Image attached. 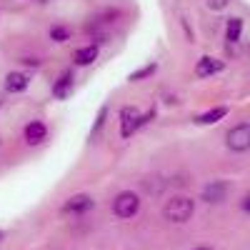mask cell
Segmentation results:
<instances>
[{"label": "cell", "instance_id": "obj_15", "mask_svg": "<svg viewBox=\"0 0 250 250\" xmlns=\"http://www.w3.org/2000/svg\"><path fill=\"white\" fill-rule=\"evenodd\" d=\"M243 35V18H230L225 23V40L228 43H238Z\"/></svg>", "mask_w": 250, "mask_h": 250}, {"label": "cell", "instance_id": "obj_7", "mask_svg": "<svg viewBox=\"0 0 250 250\" xmlns=\"http://www.w3.org/2000/svg\"><path fill=\"white\" fill-rule=\"evenodd\" d=\"M30 85V75L23 73V70H10L3 80V90L10 93V95H20V93H25Z\"/></svg>", "mask_w": 250, "mask_h": 250}, {"label": "cell", "instance_id": "obj_2", "mask_svg": "<svg viewBox=\"0 0 250 250\" xmlns=\"http://www.w3.org/2000/svg\"><path fill=\"white\" fill-rule=\"evenodd\" d=\"M140 210V195L135 190H123L115 195L113 200V215L120 218V220H130L135 218Z\"/></svg>", "mask_w": 250, "mask_h": 250}, {"label": "cell", "instance_id": "obj_3", "mask_svg": "<svg viewBox=\"0 0 250 250\" xmlns=\"http://www.w3.org/2000/svg\"><path fill=\"white\" fill-rule=\"evenodd\" d=\"M225 145H228V150H233V153L250 150V123L233 125V128L228 130V135H225Z\"/></svg>", "mask_w": 250, "mask_h": 250}, {"label": "cell", "instance_id": "obj_1", "mask_svg": "<svg viewBox=\"0 0 250 250\" xmlns=\"http://www.w3.org/2000/svg\"><path fill=\"white\" fill-rule=\"evenodd\" d=\"M193 213H195V200L188 198V195H173L168 203L163 205L165 220H170V223H175V225L188 223V220L193 218Z\"/></svg>", "mask_w": 250, "mask_h": 250}, {"label": "cell", "instance_id": "obj_26", "mask_svg": "<svg viewBox=\"0 0 250 250\" xmlns=\"http://www.w3.org/2000/svg\"><path fill=\"white\" fill-rule=\"evenodd\" d=\"M248 50H250V48H248Z\"/></svg>", "mask_w": 250, "mask_h": 250}, {"label": "cell", "instance_id": "obj_13", "mask_svg": "<svg viewBox=\"0 0 250 250\" xmlns=\"http://www.w3.org/2000/svg\"><path fill=\"white\" fill-rule=\"evenodd\" d=\"M48 38L53 40V43H68V40L73 38V30H70V25H65V23H55V25H50Z\"/></svg>", "mask_w": 250, "mask_h": 250}, {"label": "cell", "instance_id": "obj_11", "mask_svg": "<svg viewBox=\"0 0 250 250\" xmlns=\"http://www.w3.org/2000/svg\"><path fill=\"white\" fill-rule=\"evenodd\" d=\"M98 55H100V45H95V43L80 45V48L73 53V65H75V68H90L93 62L98 60Z\"/></svg>", "mask_w": 250, "mask_h": 250}, {"label": "cell", "instance_id": "obj_16", "mask_svg": "<svg viewBox=\"0 0 250 250\" xmlns=\"http://www.w3.org/2000/svg\"><path fill=\"white\" fill-rule=\"evenodd\" d=\"M108 113H110V108L108 105H100V110H98V115H95V123H93V128H90V140L105 128V123H108Z\"/></svg>", "mask_w": 250, "mask_h": 250}, {"label": "cell", "instance_id": "obj_9", "mask_svg": "<svg viewBox=\"0 0 250 250\" xmlns=\"http://www.w3.org/2000/svg\"><path fill=\"white\" fill-rule=\"evenodd\" d=\"M93 198L88 193H78V195H70L65 203H62V213H68V215H83V213H88L90 208H93Z\"/></svg>", "mask_w": 250, "mask_h": 250}, {"label": "cell", "instance_id": "obj_18", "mask_svg": "<svg viewBox=\"0 0 250 250\" xmlns=\"http://www.w3.org/2000/svg\"><path fill=\"white\" fill-rule=\"evenodd\" d=\"M205 5L210 10H215V13H220V10H225L228 5H230V0H205Z\"/></svg>", "mask_w": 250, "mask_h": 250}, {"label": "cell", "instance_id": "obj_14", "mask_svg": "<svg viewBox=\"0 0 250 250\" xmlns=\"http://www.w3.org/2000/svg\"><path fill=\"white\" fill-rule=\"evenodd\" d=\"M158 73V62L155 60H150L148 65H140L138 70H133L130 75H128V83H140V80H148V78H153Z\"/></svg>", "mask_w": 250, "mask_h": 250}, {"label": "cell", "instance_id": "obj_25", "mask_svg": "<svg viewBox=\"0 0 250 250\" xmlns=\"http://www.w3.org/2000/svg\"><path fill=\"white\" fill-rule=\"evenodd\" d=\"M3 235H5V233H3V230H0V240H3Z\"/></svg>", "mask_w": 250, "mask_h": 250}, {"label": "cell", "instance_id": "obj_21", "mask_svg": "<svg viewBox=\"0 0 250 250\" xmlns=\"http://www.w3.org/2000/svg\"><path fill=\"white\" fill-rule=\"evenodd\" d=\"M240 208H243L245 213H250V193H248V195H243V200H240Z\"/></svg>", "mask_w": 250, "mask_h": 250}, {"label": "cell", "instance_id": "obj_22", "mask_svg": "<svg viewBox=\"0 0 250 250\" xmlns=\"http://www.w3.org/2000/svg\"><path fill=\"white\" fill-rule=\"evenodd\" d=\"M3 105H5V93L0 90V110H3Z\"/></svg>", "mask_w": 250, "mask_h": 250}, {"label": "cell", "instance_id": "obj_20", "mask_svg": "<svg viewBox=\"0 0 250 250\" xmlns=\"http://www.w3.org/2000/svg\"><path fill=\"white\" fill-rule=\"evenodd\" d=\"M180 25H183V30H185V35H188V43H193V30H190V25H188V20H185V18L180 20Z\"/></svg>", "mask_w": 250, "mask_h": 250}, {"label": "cell", "instance_id": "obj_12", "mask_svg": "<svg viewBox=\"0 0 250 250\" xmlns=\"http://www.w3.org/2000/svg\"><path fill=\"white\" fill-rule=\"evenodd\" d=\"M228 113H230V108H228V105H218V108H210V110L195 115L193 120H195V125H215V123L223 120Z\"/></svg>", "mask_w": 250, "mask_h": 250}, {"label": "cell", "instance_id": "obj_19", "mask_svg": "<svg viewBox=\"0 0 250 250\" xmlns=\"http://www.w3.org/2000/svg\"><path fill=\"white\" fill-rule=\"evenodd\" d=\"M20 62H23L25 68H40L45 60H40V58H20Z\"/></svg>", "mask_w": 250, "mask_h": 250}, {"label": "cell", "instance_id": "obj_5", "mask_svg": "<svg viewBox=\"0 0 250 250\" xmlns=\"http://www.w3.org/2000/svg\"><path fill=\"white\" fill-rule=\"evenodd\" d=\"M228 193H230V183L228 180H210V183L203 185L200 198L205 203H210V205H218V203H223L228 198Z\"/></svg>", "mask_w": 250, "mask_h": 250}, {"label": "cell", "instance_id": "obj_23", "mask_svg": "<svg viewBox=\"0 0 250 250\" xmlns=\"http://www.w3.org/2000/svg\"><path fill=\"white\" fill-rule=\"evenodd\" d=\"M193 250H213V248H208V245H198V248H193Z\"/></svg>", "mask_w": 250, "mask_h": 250}, {"label": "cell", "instance_id": "obj_24", "mask_svg": "<svg viewBox=\"0 0 250 250\" xmlns=\"http://www.w3.org/2000/svg\"><path fill=\"white\" fill-rule=\"evenodd\" d=\"M33 3H48V0H33Z\"/></svg>", "mask_w": 250, "mask_h": 250}, {"label": "cell", "instance_id": "obj_6", "mask_svg": "<svg viewBox=\"0 0 250 250\" xmlns=\"http://www.w3.org/2000/svg\"><path fill=\"white\" fill-rule=\"evenodd\" d=\"M73 88H75V73H73V70H62V73L53 80L50 93H53L55 100H65V98L73 93Z\"/></svg>", "mask_w": 250, "mask_h": 250}, {"label": "cell", "instance_id": "obj_10", "mask_svg": "<svg viewBox=\"0 0 250 250\" xmlns=\"http://www.w3.org/2000/svg\"><path fill=\"white\" fill-rule=\"evenodd\" d=\"M223 70H225V62L213 58V55H203L195 62V78H213V75H218Z\"/></svg>", "mask_w": 250, "mask_h": 250}, {"label": "cell", "instance_id": "obj_8", "mask_svg": "<svg viewBox=\"0 0 250 250\" xmlns=\"http://www.w3.org/2000/svg\"><path fill=\"white\" fill-rule=\"evenodd\" d=\"M23 138H25V145L38 148V145H43L45 138H48V125L43 120H30L23 130Z\"/></svg>", "mask_w": 250, "mask_h": 250}, {"label": "cell", "instance_id": "obj_17", "mask_svg": "<svg viewBox=\"0 0 250 250\" xmlns=\"http://www.w3.org/2000/svg\"><path fill=\"white\" fill-rule=\"evenodd\" d=\"M118 18H120V10H103V13L95 18V23H98V25H103V23L108 25V23H115Z\"/></svg>", "mask_w": 250, "mask_h": 250}, {"label": "cell", "instance_id": "obj_4", "mask_svg": "<svg viewBox=\"0 0 250 250\" xmlns=\"http://www.w3.org/2000/svg\"><path fill=\"white\" fill-rule=\"evenodd\" d=\"M140 130V110L135 105L120 108V138H133Z\"/></svg>", "mask_w": 250, "mask_h": 250}]
</instances>
